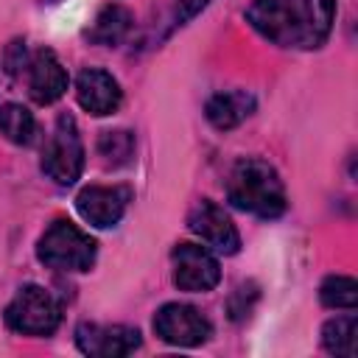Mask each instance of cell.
Returning a JSON list of instances; mask_svg holds the SVG:
<instances>
[{
    "label": "cell",
    "mask_w": 358,
    "mask_h": 358,
    "mask_svg": "<svg viewBox=\"0 0 358 358\" xmlns=\"http://www.w3.org/2000/svg\"><path fill=\"white\" fill-rule=\"evenodd\" d=\"M336 0H252L246 22L280 48L313 50L330 36Z\"/></svg>",
    "instance_id": "6da1fadb"
},
{
    "label": "cell",
    "mask_w": 358,
    "mask_h": 358,
    "mask_svg": "<svg viewBox=\"0 0 358 358\" xmlns=\"http://www.w3.org/2000/svg\"><path fill=\"white\" fill-rule=\"evenodd\" d=\"M227 199L257 218H277L285 213V185L274 165L257 157H243L227 176Z\"/></svg>",
    "instance_id": "7a4b0ae2"
},
{
    "label": "cell",
    "mask_w": 358,
    "mask_h": 358,
    "mask_svg": "<svg viewBox=\"0 0 358 358\" xmlns=\"http://www.w3.org/2000/svg\"><path fill=\"white\" fill-rule=\"evenodd\" d=\"M36 257L59 271H90L95 263V241L70 221H53L39 238Z\"/></svg>",
    "instance_id": "3957f363"
},
{
    "label": "cell",
    "mask_w": 358,
    "mask_h": 358,
    "mask_svg": "<svg viewBox=\"0 0 358 358\" xmlns=\"http://www.w3.org/2000/svg\"><path fill=\"white\" fill-rule=\"evenodd\" d=\"M6 322L25 336H48L62 322V305L42 285H22L6 308Z\"/></svg>",
    "instance_id": "277c9868"
},
{
    "label": "cell",
    "mask_w": 358,
    "mask_h": 358,
    "mask_svg": "<svg viewBox=\"0 0 358 358\" xmlns=\"http://www.w3.org/2000/svg\"><path fill=\"white\" fill-rule=\"evenodd\" d=\"M42 171L56 185H73L84 171V145L76 129V120L70 115H62L56 120V129L50 140L42 148Z\"/></svg>",
    "instance_id": "5b68a950"
},
{
    "label": "cell",
    "mask_w": 358,
    "mask_h": 358,
    "mask_svg": "<svg viewBox=\"0 0 358 358\" xmlns=\"http://www.w3.org/2000/svg\"><path fill=\"white\" fill-rule=\"evenodd\" d=\"M171 260H173V285L179 291L204 294V291H213L221 280V266L207 246L179 243L173 246Z\"/></svg>",
    "instance_id": "8992f818"
},
{
    "label": "cell",
    "mask_w": 358,
    "mask_h": 358,
    "mask_svg": "<svg viewBox=\"0 0 358 358\" xmlns=\"http://www.w3.org/2000/svg\"><path fill=\"white\" fill-rule=\"evenodd\" d=\"M154 333L173 347H199L210 338L213 327L193 305L168 302L154 313Z\"/></svg>",
    "instance_id": "52a82bcc"
},
{
    "label": "cell",
    "mask_w": 358,
    "mask_h": 358,
    "mask_svg": "<svg viewBox=\"0 0 358 358\" xmlns=\"http://www.w3.org/2000/svg\"><path fill=\"white\" fill-rule=\"evenodd\" d=\"M140 330L126 324H95L84 322L76 327V344L92 358H123L140 347Z\"/></svg>",
    "instance_id": "ba28073f"
},
{
    "label": "cell",
    "mask_w": 358,
    "mask_h": 358,
    "mask_svg": "<svg viewBox=\"0 0 358 358\" xmlns=\"http://www.w3.org/2000/svg\"><path fill=\"white\" fill-rule=\"evenodd\" d=\"M187 227H190V232H196L218 255H235L238 246H241V235H238L232 218L210 199H201V201H196L190 207Z\"/></svg>",
    "instance_id": "9c48e42d"
},
{
    "label": "cell",
    "mask_w": 358,
    "mask_h": 358,
    "mask_svg": "<svg viewBox=\"0 0 358 358\" xmlns=\"http://www.w3.org/2000/svg\"><path fill=\"white\" fill-rule=\"evenodd\" d=\"M126 204H129V190L126 187H103V185H90L84 187L78 196H76V210L78 215L98 227V229H106V227H115L123 213H126Z\"/></svg>",
    "instance_id": "30bf717a"
},
{
    "label": "cell",
    "mask_w": 358,
    "mask_h": 358,
    "mask_svg": "<svg viewBox=\"0 0 358 358\" xmlns=\"http://www.w3.org/2000/svg\"><path fill=\"white\" fill-rule=\"evenodd\" d=\"M76 98H78L84 112L103 117L120 106L123 92H120V84L112 73H106L101 67H87L76 78Z\"/></svg>",
    "instance_id": "8fae6325"
},
{
    "label": "cell",
    "mask_w": 358,
    "mask_h": 358,
    "mask_svg": "<svg viewBox=\"0 0 358 358\" xmlns=\"http://www.w3.org/2000/svg\"><path fill=\"white\" fill-rule=\"evenodd\" d=\"M28 92L36 103H53L67 92V70L59 62V56L48 48L36 50L28 59Z\"/></svg>",
    "instance_id": "7c38bea8"
},
{
    "label": "cell",
    "mask_w": 358,
    "mask_h": 358,
    "mask_svg": "<svg viewBox=\"0 0 358 358\" xmlns=\"http://www.w3.org/2000/svg\"><path fill=\"white\" fill-rule=\"evenodd\" d=\"M252 112H255V98L246 90L215 92L204 106V115H207L210 126L218 129V131H229V129L241 126Z\"/></svg>",
    "instance_id": "4fadbf2b"
},
{
    "label": "cell",
    "mask_w": 358,
    "mask_h": 358,
    "mask_svg": "<svg viewBox=\"0 0 358 358\" xmlns=\"http://www.w3.org/2000/svg\"><path fill=\"white\" fill-rule=\"evenodd\" d=\"M322 347L330 355L352 358L355 347H358V319H355V313L336 316V319L324 322V327H322Z\"/></svg>",
    "instance_id": "5bb4252c"
},
{
    "label": "cell",
    "mask_w": 358,
    "mask_h": 358,
    "mask_svg": "<svg viewBox=\"0 0 358 358\" xmlns=\"http://www.w3.org/2000/svg\"><path fill=\"white\" fill-rule=\"evenodd\" d=\"M129 28H131V14H129V8H123V6H106V8H101V14L95 17V22H92V28L87 31V36H90V42H95V45H117V42L129 34Z\"/></svg>",
    "instance_id": "9a60e30c"
},
{
    "label": "cell",
    "mask_w": 358,
    "mask_h": 358,
    "mask_svg": "<svg viewBox=\"0 0 358 358\" xmlns=\"http://www.w3.org/2000/svg\"><path fill=\"white\" fill-rule=\"evenodd\" d=\"M0 134L14 145H31L36 137V120L22 103L0 106Z\"/></svg>",
    "instance_id": "2e32d148"
},
{
    "label": "cell",
    "mask_w": 358,
    "mask_h": 358,
    "mask_svg": "<svg viewBox=\"0 0 358 358\" xmlns=\"http://www.w3.org/2000/svg\"><path fill=\"white\" fill-rule=\"evenodd\" d=\"M319 299L324 308L352 310L358 305V282L352 277H344V274H330L319 285Z\"/></svg>",
    "instance_id": "e0dca14e"
},
{
    "label": "cell",
    "mask_w": 358,
    "mask_h": 358,
    "mask_svg": "<svg viewBox=\"0 0 358 358\" xmlns=\"http://www.w3.org/2000/svg\"><path fill=\"white\" fill-rule=\"evenodd\" d=\"M98 151L106 162L112 165H120V162H129L131 151H134V137L131 131L126 129H115V131H103L101 140H98Z\"/></svg>",
    "instance_id": "ac0fdd59"
},
{
    "label": "cell",
    "mask_w": 358,
    "mask_h": 358,
    "mask_svg": "<svg viewBox=\"0 0 358 358\" xmlns=\"http://www.w3.org/2000/svg\"><path fill=\"white\" fill-rule=\"evenodd\" d=\"M255 299H257V285H255V282H241V285L232 291V296H229V316H232L235 322L246 319L249 310H252V305H255Z\"/></svg>",
    "instance_id": "d6986e66"
},
{
    "label": "cell",
    "mask_w": 358,
    "mask_h": 358,
    "mask_svg": "<svg viewBox=\"0 0 358 358\" xmlns=\"http://www.w3.org/2000/svg\"><path fill=\"white\" fill-rule=\"evenodd\" d=\"M28 67V56H25V42H11V48H8V53H6V70L14 76V73H20V70H25Z\"/></svg>",
    "instance_id": "ffe728a7"
},
{
    "label": "cell",
    "mask_w": 358,
    "mask_h": 358,
    "mask_svg": "<svg viewBox=\"0 0 358 358\" xmlns=\"http://www.w3.org/2000/svg\"><path fill=\"white\" fill-rule=\"evenodd\" d=\"M207 3H210V0H173V6H176V25L190 22Z\"/></svg>",
    "instance_id": "44dd1931"
}]
</instances>
